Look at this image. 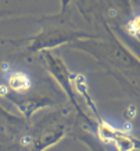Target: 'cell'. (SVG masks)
I'll return each instance as SVG.
<instances>
[{"mask_svg":"<svg viewBox=\"0 0 140 151\" xmlns=\"http://www.w3.org/2000/svg\"><path fill=\"white\" fill-rule=\"evenodd\" d=\"M128 28H129V32L132 35H140V15L132 19Z\"/></svg>","mask_w":140,"mask_h":151,"instance_id":"3","label":"cell"},{"mask_svg":"<svg viewBox=\"0 0 140 151\" xmlns=\"http://www.w3.org/2000/svg\"><path fill=\"white\" fill-rule=\"evenodd\" d=\"M9 86L17 92H24L31 87V81L25 73L22 72H14L9 76Z\"/></svg>","mask_w":140,"mask_h":151,"instance_id":"2","label":"cell"},{"mask_svg":"<svg viewBox=\"0 0 140 151\" xmlns=\"http://www.w3.org/2000/svg\"><path fill=\"white\" fill-rule=\"evenodd\" d=\"M99 134L103 139V142L114 143L121 151H129L133 148V143L131 142V139L125 137L121 132H118L117 129H114L113 126H110L107 124H103L100 126Z\"/></svg>","mask_w":140,"mask_h":151,"instance_id":"1","label":"cell"}]
</instances>
